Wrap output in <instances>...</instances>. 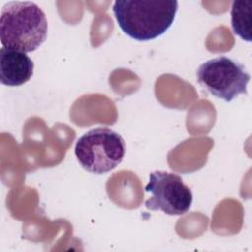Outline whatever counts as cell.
Returning a JSON list of instances; mask_svg holds the SVG:
<instances>
[{"label": "cell", "instance_id": "1", "mask_svg": "<svg viewBox=\"0 0 252 252\" xmlns=\"http://www.w3.org/2000/svg\"><path fill=\"white\" fill-rule=\"evenodd\" d=\"M177 9L175 0H117L112 8L120 29L139 41L164 33L173 24Z\"/></svg>", "mask_w": 252, "mask_h": 252}, {"label": "cell", "instance_id": "2", "mask_svg": "<svg viewBox=\"0 0 252 252\" xmlns=\"http://www.w3.org/2000/svg\"><path fill=\"white\" fill-rule=\"evenodd\" d=\"M44 12L31 1H10L0 16V39L3 47L22 52L37 49L47 37Z\"/></svg>", "mask_w": 252, "mask_h": 252}, {"label": "cell", "instance_id": "3", "mask_svg": "<svg viewBox=\"0 0 252 252\" xmlns=\"http://www.w3.org/2000/svg\"><path fill=\"white\" fill-rule=\"evenodd\" d=\"M75 155L84 169L94 174H103L122 161L125 142L117 132L109 128H94L77 140Z\"/></svg>", "mask_w": 252, "mask_h": 252}, {"label": "cell", "instance_id": "4", "mask_svg": "<svg viewBox=\"0 0 252 252\" xmlns=\"http://www.w3.org/2000/svg\"><path fill=\"white\" fill-rule=\"evenodd\" d=\"M198 83L212 95L231 101L238 94H247L250 75L245 67L226 56L207 60L196 72Z\"/></svg>", "mask_w": 252, "mask_h": 252}, {"label": "cell", "instance_id": "5", "mask_svg": "<svg viewBox=\"0 0 252 252\" xmlns=\"http://www.w3.org/2000/svg\"><path fill=\"white\" fill-rule=\"evenodd\" d=\"M145 191L151 194V198L145 202L147 209L162 211L170 216L187 213L193 201L191 189L178 174L172 172H152Z\"/></svg>", "mask_w": 252, "mask_h": 252}, {"label": "cell", "instance_id": "6", "mask_svg": "<svg viewBox=\"0 0 252 252\" xmlns=\"http://www.w3.org/2000/svg\"><path fill=\"white\" fill-rule=\"evenodd\" d=\"M33 74V62L27 53L2 47L0 49V82L9 87L27 83Z\"/></svg>", "mask_w": 252, "mask_h": 252}, {"label": "cell", "instance_id": "7", "mask_svg": "<svg viewBox=\"0 0 252 252\" xmlns=\"http://www.w3.org/2000/svg\"><path fill=\"white\" fill-rule=\"evenodd\" d=\"M251 0L233 1L231 7L232 30L246 41H251Z\"/></svg>", "mask_w": 252, "mask_h": 252}]
</instances>
